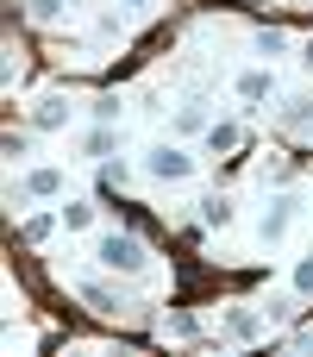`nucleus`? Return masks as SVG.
<instances>
[{"mask_svg": "<svg viewBox=\"0 0 313 357\" xmlns=\"http://www.w3.org/2000/svg\"><path fill=\"white\" fill-rule=\"evenodd\" d=\"M56 213H63V232H88V220H94V207H88V201H63Z\"/></svg>", "mask_w": 313, "mask_h": 357, "instance_id": "nucleus-12", "label": "nucleus"}, {"mask_svg": "<svg viewBox=\"0 0 313 357\" xmlns=\"http://www.w3.org/2000/svg\"><path fill=\"white\" fill-rule=\"evenodd\" d=\"M25 195H31V201H56V195H63V169H50V163L31 169V176H25Z\"/></svg>", "mask_w": 313, "mask_h": 357, "instance_id": "nucleus-8", "label": "nucleus"}, {"mask_svg": "<svg viewBox=\"0 0 313 357\" xmlns=\"http://www.w3.org/2000/svg\"><path fill=\"white\" fill-rule=\"evenodd\" d=\"M125 6H144V0H125Z\"/></svg>", "mask_w": 313, "mask_h": 357, "instance_id": "nucleus-22", "label": "nucleus"}, {"mask_svg": "<svg viewBox=\"0 0 313 357\" xmlns=\"http://www.w3.org/2000/svg\"><path fill=\"white\" fill-rule=\"evenodd\" d=\"M31 126H38V132H56V126H69V100H63V94H44V100L31 107Z\"/></svg>", "mask_w": 313, "mask_h": 357, "instance_id": "nucleus-6", "label": "nucleus"}, {"mask_svg": "<svg viewBox=\"0 0 313 357\" xmlns=\"http://www.w3.org/2000/svg\"><path fill=\"white\" fill-rule=\"evenodd\" d=\"M56 226H63V213H31V220H25V245H44Z\"/></svg>", "mask_w": 313, "mask_h": 357, "instance_id": "nucleus-13", "label": "nucleus"}, {"mask_svg": "<svg viewBox=\"0 0 313 357\" xmlns=\"http://www.w3.org/2000/svg\"><path fill=\"white\" fill-rule=\"evenodd\" d=\"M295 289H301V295H313V257H301V264H295Z\"/></svg>", "mask_w": 313, "mask_h": 357, "instance_id": "nucleus-19", "label": "nucleus"}, {"mask_svg": "<svg viewBox=\"0 0 313 357\" xmlns=\"http://www.w3.org/2000/svg\"><path fill=\"white\" fill-rule=\"evenodd\" d=\"M63 6H75V0H25V13H31V19H44V25H50V19H63Z\"/></svg>", "mask_w": 313, "mask_h": 357, "instance_id": "nucleus-17", "label": "nucleus"}, {"mask_svg": "<svg viewBox=\"0 0 313 357\" xmlns=\"http://www.w3.org/2000/svg\"><path fill=\"white\" fill-rule=\"evenodd\" d=\"M282 126L289 132H313V94H289L282 100Z\"/></svg>", "mask_w": 313, "mask_h": 357, "instance_id": "nucleus-9", "label": "nucleus"}, {"mask_svg": "<svg viewBox=\"0 0 313 357\" xmlns=\"http://www.w3.org/2000/svg\"><path fill=\"white\" fill-rule=\"evenodd\" d=\"M295 220H301V201H295V195L270 201V213H264V226H257V232H264V245H282V238L295 232Z\"/></svg>", "mask_w": 313, "mask_h": 357, "instance_id": "nucleus-3", "label": "nucleus"}, {"mask_svg": "<svg viewBox=\"0 0 313 357\" xmlns=\"http://www.w3.org/2000/svg\"><path fill=\"white\" fill-rule=\"evenodd\" d=\"M94 257H100V270H113V276H144L151 270V251H144V238L138 232H100V245H94Z\"/></svg>", "mask_w": 313, "mask_h": 357, "instance_id": "nucleus-1", "label": "nucleus"}, {"mask_svg": "<svg viewBox=\"0 0 313 357\" xmlns=\"http://www.w3.org/2000/svg\"><path fill=\"white\" fill-rule=\"evenodd\" d=\"M226 333H232L238 345H257V339H264V314L238 301V307H226Z\"/></svg>", "mask_w": 313, "mask_h": 357, "instance_id": "nucleus-4", "label": "nucleus"}, {"mask_svg": "<svg viewBox=\"0 0 313 357\" xmlns=\"http://www.w3.org/2000/svg\"><path fill=\"white\" fill-rule=\"evenodd\" d=\"M201 138H207V151H213V157H226V151H238V138H245V132H238V119H213Z\"/></svg>", "mask_w": 313, "mask_h": 357, "instance_id": "nucleus-7", "label": "nucleus"}, {"mask_svg": "<svg viewBox=\"0 0 313 357\" xmlns=\"http://www.w3.org/2000/svg\"><path fill=\"white\" fill-rule=\"evenodd\" d=\"M301 69H313V38H307V44H301Z\"/></svg>", "mask_w": 313, "mask_h": 357, "instance_id": "nucleus-21", "label": "nucleus"}, {"mask_svg": "<svg viewBox=\"0 0 313 357\" xmlns=\"http://www.w3.org/2000/svg\"><path fill=\"white\" fill-rule=\"evenodd\" d=\"M270 94H276V75L270 69H245L238 75V100H270Z\"/></svg>", "mask_w": 313, "mask_h": 357, "instance_id": "nucleus-10", "label": "nucleus"}, {"mask_svg": "<svg viewBox=\"0 0 313 357\" xmlns=\"http://www.w3.org/2000/svg\"><path fill=\"white\" fill-rule=\"evenodd\" d=\"M232 220H238V207H232L226 195H207V201H201V226H213V232H226Z\"/></svg>", "mask_w": 313, "mask_h": 357, "instance_id": "nucleus-11", "label": "nucleus"}, {"mask_svg": "<svg viewBox=\"0 0 313 357\" xmlns=\"http://www.w3.org/2000/svg\"><path fill=\"white\" fill-rule=\"evenodd\" d=\"M251 44H257V50H264V56H282V50H289V38H282V31H276V25H264V31H257V38H251Z\"/></svg>", "mask_w": 313, "mask_h": 357, "instance_id": "nucleus-15", "label": "nucleus"}, {"mask_svg": "<svg viewBox=\"0 0 313 357\" xmlns=\"http://www.w3.org/2000/svg\"><path fill=\"white\" fill-rule=\"evenodd\" d=\"M144 176H151V182H188V176H194V157H188L182 144H151V151H144Z\"/></svg>", "mask_w": 313, "mask_h": 357, "instance_id": "nucleus-2", "label": "nucleus"}, {"mask_svg": "<svg viewBox=\"0 0 313 357\" xmlns=\"http://www.w3.org/2000/svg\"><path fill=\"white\" fill-rule=\"evenodd\" d=\"M169 333L176 339H194V314H169Z\"/></svg>", "mask_w": 313, "mask_h": 357, "instance_id": "nucleus-20", "label": "nucleus"}, {"mask_svg": "<svg viewBox=\"0 0 313 357\" xmlns=\"http://www.w3.org/2000/svg\"><path fill=\"white\" fill-rule=\"evenodd\" d=\"M82 301H88L94 314H119V307H125V295H119L113 282H100V276H88V282H82Z\"/></svg>", "mask_w": 313, "mask_h": 357, "instance_id": "nucleus-5", "label": "nucleus"}, {"mask_svg": "<svg viewBox=\"0 0 313 357\" xmlns=\"http://www.w3.org/2000/svg\"><path fill=\"white\" fill-rule=\"evenodd\" d=\"M176 126H182V132H207V126H213V119H207V113H201V107H182V113H176Z\"/></svg>", "mask_w": 313, "mask_h": 357, "instance_id": "nucleus-18", "label": "nucleus"}, {"mask_svg": "<svg viewBox=\"0 0 313 357\" xmlns=\"http://www.w3.org/2000/svg\"><path fill=\"white\" fill-rule=\"evenodd\" d=\"M119 107H125L119 94H100V100H94L88 113H94V126H113V119H119Z\"/></svg>", "mask_w": 313, "mask_h": 357, "instance_id": "nucleus-16", "label": "nucleus"}, {"mask_svg": "<svg viewBox=\"0 0 313 357\" xmlns=\"http://www.w3.org/2000/svg\"><path fill=\"white\" fill-rule=\"evenodd\" d=\"M113 144H119V138H113V126H94V132L82 138V151H88V157H107Z\"/></svg>", "mask_w": 313, "mask_h": 357, "instance_id": "nucleus-14", "label": "nucleus"}]
</instances>
